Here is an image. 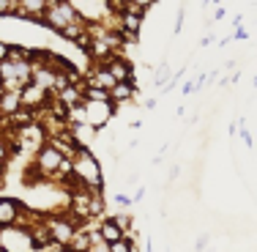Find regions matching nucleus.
Instances as JSON below:
<instances>
[{"label":"nucleus","instance_id":"4be33fe9","mask_svg":"<svg viewBox=\"0 0 257 252\" xmlns=\"http://www.w3.org/2000/svg\"><path fill=\"white\" fill-rule=\"evenodd\" d=\"M3 176H6V162L0 159V178H3Z\"/></svg>","mask_w":257,"mask_h":252},{"label":"nucleus","instance_id":"412c9836","mask_svg":"<svg viewBox=\"0 0 257 252\" xmlns=\"http://www.w3.org/2000/svg\"><path fill=\"white\" fill-rule=\"evenodd\" d=\"M222 17H224V9H216V11H213V22L222 20Z\"/></svg>","mask_w":257,"mask_h":252},{"label":"nucleus","instance_id":"1a4fd4ad","mask_svg":"<svg viewBox=\"0 0 257 252\" xmlns=\"http://www.w3.org/2000/svg\"><path fill=\"white\" fill-rule=\"evenodd\" d=\"M22 206H25V203H20V200H14V198H0V227L17 225Z\"/></svg>","mask_w":257,"mask_h":252},{"label":"nucleus","instance_id":"20e7f679","mask_svg":"<svg viewBox=\"0 0 257 252\" xmlns=\"http://www.w3.org/2000/svg\"><path fill=\"white\" fill-rule=\"evenodd\" d=\"M60 162H63V156H60L55 148H50V145H41L39 151L33 153V167L41 173V178H47V181H52L55 176H58V167Z\"/></svg>","mask_w":257,"mask_h":252},{"label":"nucleus","instance_id":"f03ea898","mask_svg":"<svg viewBox=\"0 0 257 252\" xmlns=\"http://www.w3.org/2000/svg\"><path fill=\"white\" fill-rule=\"evenodd\" d=\"M0 252H36V247L28 230L11 225V227H0Z\"/></svg>","mask_w":257,"mask_h":252},{"label":"nucleus","instance_id":"b1692460","mask_svg":"<svg viewBox=\"0 0 257 252\" xmlns=\"http://www.w3.org/2000/svg\"><path fill=\"white\" fill-rule=\"evenodd\" d=\"M254 88H257V77H254Z\"/></svg>","mask_w":257,"mask_h":252},{"label":"nucleus","instance_id":"f257e3e1","mask_svg":"<svg viewBox=\"0 0 257 252\" xmlns=\"http://www.w3.org/2000/svg\"><path fill=\"white\" fill-rule=\"evenodd\" d=\"M74 178L85 189L104 192V173H101V164H99V159H96L93 151L79 148L77 159H74Z\"/></svg>","mask_w":257,"mask_h":252},{"label":"nucleus","instance_id":"f8f14e48","mask_svg":"<svg viewBox=\"0 0 257 252\" xmlns=\"http://www.w3.org/2000/svg\"><path fill=\"white\" fill-rule=\"evenodd\" d=\"M99 233H101V238L107 244H115V241H120V238H123V230L115 225L112 217H104L101 219V222H99Z\"/></svg>","mask_w":257,"mask_h":252},{"label":"nucleus","instance_id":"aec40b11","mask_svg":"<svg viewBox=\"0 0 257 252\" xmlns=\"http://www.w3.org/2000/svg\"><path fill=\"white\" fill-rule=\"evenodd\" d=\"M90 252H109V244H93V247H90Z\"/></svg>","mask_w":257,"mask_h":252},{"label":"nucleus","instance_id":"0eeeda50","mask_svg":"<svg viewBox=\"0 0 257 252\" xmlns=\"http://www.w3.org/2000/svg\"><path fill=\"white\" fill-rule=\"evenodd\" d=\"M69 134L77 148H85V151H93V143L99 140V132L88 124H69Z\"/></svg>","mask_w":257,"mask_h":252},{"label":"nucleus","instance_id":"423d86ee","mask_svg":"<svg viewBox=\"0 0 257 252\" xmlns=\"http://www.w3.org/2000/svg\"><path fill=\"white\" fill-rule=\"evenodd\" d=\"M99 66H107V71L115 77V82H134V66L128 63L123 55H112L107 63H99Z\"/></svg>","mask_w":257,"mask_h":252},{"label":"nucleus","instance_id":"39448f33","mask_svg":"<svg viewBox=\"0 0 257 252\" xmlns=\"http://www.w3.org/2000/svg\"><path fill=\"white\" fill-rule=\"evenodd\" d=\"M44 225H47V230H50L52 241L63 244V247H69V241L74 238V233H77V227L69 219V214H66V217H47L44 214Z\"/></svg>","mask_w":257,"mask_h":252},{"label":"nucleus","instance_id":"9b49d317","mask_svg":"<svg viewBox=\"0 0 257 252\" xmlns=\"http://www.w3.org/2000/svg\"><path fill=\"white\" fill-rule=\"evenodd\" d=\"M22 110V94H3L0 96V118H11Z\"/></svg>","mask_w":257,"mask_h":252},{"label":"nucleus","instance_id":"a211bd4d","mask_svg":"<svg viewBox=\"0 0 257 252\" xmlns=\"http://www.w3.org/2000/svg\"><path fill=\"white\" fill-rule=\"evenodd\" d=\"M115 203H118L120 208H132V203H134V198H128L126 192H118V195H115Z\"/></svg>","mask_w":257,"mask_h":252},{"label":"nucleus","instance_id":"9d476101","mask_svg":"<svg viewBox=\"0 0 257 252\" xmlns=\"http://www.w3.org/2000/svg\"><path fill=\"white\" fill-rule=\"evenodd\" d=\"M55 79H58V74H55V71L44 69V66H33V85L44 88L50 96H55Z\"/></svg>","mask_w":257,"mask_h":252},{"label":"nucleus","instance_id":"5701e85b","mask_svg":"<svg viewBox=\"0 0 257 252\" xmlns=\"http://www.w3.org/2000/svg\"><path fill=\"white\" fill-rule=\"evenodd\" d=\"M0 96H3V85H0Z\"/></svg>","mask_w":257,"mask_h":252},{"label":"nucleus","instance_id":"7ed1b4c3","mask_svg":"<svg viewBox=\"0 0 257 252\" xmlns=\"http://www.w3.org/2000/svg\"><path fill=\"white\" fill-rule=\"evenodd\" d=\"M115 110L118 107H115L112 102H85L82 104V118L88 126H93L96 132H99L101 126H107L109 121H112Z\"/></svg>","mask_w":257,"mask_h":252},{"label":"nucleus","instance_id":"f3484780","mask_svg":"<svg viewBox=\"0 0 257 252\" xmlns=\"http://www.w3.org/2000/svg\"><path fill=\"white\" fill-rule=\"evenodd\" d=\"M11 156H14V151H11L9 140H3V137H0V159H3V162H9Z\"/></svg>","mask_w":257,"mask_h":252},{"label":"nucleus","instance_id":"6ab92c4d","mask_svg":"<svg viewBox=\"0 0 257 252\" xmlns=\"http://www.w3.org/2000/svg\"><path fill=\"white\" fill-rule=\"evenodd\" d=\"M9 41H3V39H0V63H3V60H9Z\"/></svg>","mask_w":257,"mask_h":252},{"label":"nucleus","instance_id":"6e6552de","mask_svg":"<svg viewBox=\"0 0 257 252\" xmlns=\"http://www.w3.org/2000/svg\"><path fill=\"white\" fill-rule=\"evenodd\" d=\"M50 102V94H47L44 88H39V85L30 82L25 91H22V107L30 110V113H36V110H41L44 104Z\"/></svg>","mask_w":257,"mask_h":252},{"label":"nucleus","instance_id":"4468645a","mask_svg":"<svg viewBox=\"0 0 257 252\" xmlns=\"http://www.w3.org/2000/svg\"><path fill=\"white\" fill-rule=\"evenodd\" d=\"M69 249H74V252H90V236H88V230H77L74 233V238L69 241Z\"/></svg>","mask_w":257,"mask_h":252},{"label":"nucleus","instance_id":"ddd939ff","mask_svg":"<svg viewBox=\"0 0 257 252\" xmlns=\"http://www.w3.org/2000/svg\"><path fill=\"white\" fill-rule=\"evenodd\" d=\"M85 33H88V22H74V25H66L60 36H63L66 41H71V44H77Z\"/></svg>","mask_w":257,"mask_h":252},{"label":"nucleus","instance_id":"2eb2a0df","mask_svg":"<svg viewBox=\"0 0 257 252\" xmlns=\"http://www.w3.org/2000/svg\"><path fill=\"white\" fill-rule=\"evenodd\" d=\"M17 14H20V0H0V17L17 20Z\"/></svg>","mask_w":257,"mask_h":252},{"label":"nucleus","instance_id":"dca6fc26","mask_svg":"<svg viewBox=\"0 0 257 252\" xmlns=\"http://www.w3.org/2000/svg\"><path fill=\"white\" fill-rule=\"evenodd\" d=\"M85 102H109V91L88 88V85H85Z\"/></svg>","mask_w":257,"mask_h":252}]
</instances>
